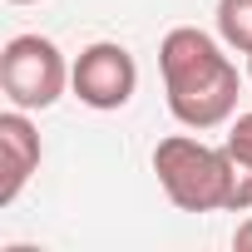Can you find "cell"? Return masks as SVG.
I'll return each mask as SVG.
<instances>
[{"mask_svg": "<svg viewBox=\"0 0 252 252\" xmlns=\"http://www.w3.org/2000/svg\"><path fill=\"white\" fill-rule=\"evenodd\" d=\"M158 69H163V94H168V114L183 129H218L237 109V64L222 55V45L198 30V25H178L163 35L158 45Z\"/></svg>", "mask_w": 252, "mask_h": 252, "instance_id": "1", "label": "cell"}, {"mask_svg": "<svg viewBox=\"0 0 252 252\" xmlns=\"http://www.w3.org/2000/svg\"><path fill=\"white\" fill-rule=\"evenodd\" d=\"M154 173L173 208L183 213H218L232 203V158L193 134H168L154 149Z\"/></svg>", "mask_w": 252, "mask_h": 252, "instance_id": "2", "label": "cell"}, {"mask_svg": "<svg viewBox=\"0 0 252 252\" xmlns=\"http://www.w3.org/2000/svg\"><path fill=\"white\" fill-rule=\"evenodd\" d=\"M69 69L60 45L45 40V35H15L5 50H0V89L15 109H50L64 84H69Z\"/></svg>", "mask_w": 252, "mask_h": 252, "instance_id": "3", "label": "cell"}, {"mask_svg": "<svg viewBox=\"0 0 252 252\" xmlns=\"http://www.w3.org/2000/svg\"><path fill=\"white\" fill-rule=\"evenodd\" d=\"M69 89H74L79 104H89L99 114L124 109V104L134 99V89H139V64H134V55L124 50V45L94 40L89 50H79V60L69 69Z\"/></svg>", "mask_w": 252, "mask_h": 252, "instance_id": "4", "label": "cell"}, {"mask_svg": "<svg viewBox=\"0 0 252 252\" xmlns=\"http://www.w3.org/2000/svg\"><path fill=\"white\" fill-rule=\"evenodd\" d=\"M35 168H40V134L25 119V109L10 104L0 114V208H10L20 198Z\"/></svg>", "mask_w": 252, "mask_h": 252, "instance_id": "5", "label": "cell"}, {"mask_svg": "<svg viewBox=\"0 0 252 252\" xmlns=\"http://www.w3.org/2000/svg\"><path fill=\"white\" fill-rule=\"evenodd\" d=\"M218 35L227 50L252 55V0H218Z\"/></svg>", "mask_w": 252, "mask_h": 252, "instance_id": "6", "label": "cell"}, {"mask_svg": "<svg viewBox=\"0 0 252 252\" xmlns=\"http://www.w3.org/2000/svg\"><path fill=\"white\" fill-rule=\"evenodd\" d=\"M222 149H227V158H232L237 173H252V114H237V119H232Z\"/></svg>", "mask_w": 252, "mask_h": 252, "instance_id": "7", "label": "cell"}, {"mask_svg": "<svg viewBox=\"0 0 252 252\" xmlns=\"http://www.w3.org/2000/svg\"><path fill=\"white\" fill-rule=\"evenodd\" d=\"M232 247H247V252H252V218H247V222L232 232Z\"/></svg>", "mask_w": 252, "mask_h": 252, "instance_id": "8", "label": "cell"}, {"mask_svg": "<svg viewBox=\"0 0 252 252\" xmlns=\"http://www.w3.org/2000/svg\"><path fill=\"white\" fill-rule=\"evenodd\" d=\"M10 5H35V0H10Z\"/></svg>", "mask_w": 252, "mask_h": 252, "instance_id": "9", "label": "cell"}, {"mask_svg": "<svg viewBox=\"0 0 252 252\" xmlns=\"http://www.w3.org/2000/svg\"><path fill=\"white\" fill-rule=\"evenodd\" d=\"M247 79H252V55H247Z\"/></svg>", "mask_w": 252, "mask_h": 252, "instance_id": "10", "label": "cell"}]
</instances>
